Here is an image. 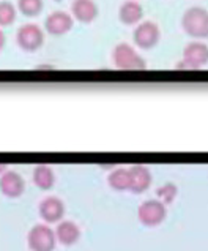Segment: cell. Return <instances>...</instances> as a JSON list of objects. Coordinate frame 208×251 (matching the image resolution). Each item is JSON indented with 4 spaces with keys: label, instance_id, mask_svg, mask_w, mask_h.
I'll list each match as a JSON object with an SVG mask.
<instances>
[{
    "label": "cell",
    "instance_id": "obj_1",
    "mask_svg": "<svg viewBox=\"0 0 208 251\" xmlns=\"http://www.w3.org/2000/svg\"><path fill=\"white\" fill-rule=\"evenodd\" d=\"M182 27L185 33H188L192 38H208V10L202 6H191L183 13Z\"/></svg>",
    "mask_w": 208,
    "mask_h": 251
},
{
    "label": "cell",
    "instance_id": "obj_2",
    "mask_svg": "<svg viewBox=\"0 0 208 251\" xmlns=\"http://www.w3.org/2000/svg\"><path fill=\"white\" fill-rule=\"evenodd\" d=\"M114 65L118 70H145V59L136 51V48L130 43H118L112 51Z\"/></svg>",
    "mask_w": 208,
    "mask_h": 251
},
{
    "label": "cell",
    "instance_id": "obj_3",
    "mask_svg": "<svg viewBox=\"0 0 208 251\" xmlns=\"http://www.w3.org/2000/svg\"><path fill=\"white\" fill-rule=\"evenodd\" d=\"M55 240V231L46 223L33 225L27 234V243L33 251H52Z\"/></svg>",
    "mask_w": 208,
    "mask_h": 251
},
{
    "label": "cell",
    "instance_id": "obj_4",
    "mask_svg": "<svg viewBox=\"0 0 208 251\" xmlns=\"http://www.w3.org/2000/svg\"><path fill=\"white\" fill-rule=\"evenodd\" d=\"M16 41L18 46L21 49H24L27 52H33L40 49L45 43V32L43 28L37 24H24L23 27H19V30L16 33Z\"/></svg>",
    "mask_w": 208,
    "mask_h": 251
},
{
    "label": "cell",
    "instance_id": "obj_5",
    "mask_svg": "<svg viewBox=\"0 0 208 251\" xmlns=\"http://www.w3.org/2000/svg\"><path fill=\"white\" fill-rule=\"evenodd\" d=\"M161 38V30L153 21H143L133 32V40L136 46L140 49H152L155 48Z\"/></svg>",
    "mask_w": 208,
    "mask_h": 251
},
{
    "label": "cell",
    "instance_id": "obj_6",
    "mask_svg": "<svg viewBox=\"0 0 208 251\" xmlns=\"http://www.w3.org/2000/svg\"><path fill=\"white\" fill-rule=\"evenodd\" d=\"M166 204L161 199H147L138 207V217L143 225L153 226L161 223L166 217Z\"/></svg>",
    "mask_w": 208,
    "mask_h": 251
},
{
    "label": "cell",
    "instance_id": "obj_7",
    "mask_svg": "<svg viewBox=\"0 0 208 251\" xmlns=\"http://www.w3.org/2000/svg\"><path fill=\"white\" fill-rule=\"evenodd\" d=\"M189 70L208 65V45L204 41H191L183 49V59Z\"/></svg>",
    "mask_w": 208,
    "mask_h": 251
},
{
    "label": "cell",
    "instance_id": "obj_8",
    "mask_svg": "<svg viewBox=\"0 0 208 251\" xmlns=\"http://www.w3.org/2000/svg\"><path fill=\"white\" fill-rule=\"evenodd\" d=\"M73 16L67 11H54L45 21V28L51 35H65L73 28Z\"/></svg>",
    "mask_w": 208,
    "mask_h": 251
},
{
    "label": "cell",
    "instance_id": "obj_9",
    "mask_svg": "<svg viewBox=\"0 0 208 251\" xmlns=\"http://www.w3.org/2000/svg\"><path fill=\"white\" fill-rule=\"evenodd\" d=\"M24 188H25V182L18 171L8 169L2 172V176H0V190H2L6 196H10V198L19 196L21 193L24 191Z\"/></svg>",
    "mask_w": 208,
    "mask_h": 251
},
{
    "label": "cell",
    "instance_id": "obj_10",
    "mask_svg": "<svg viewBox=\"0 0 208 251\" xmlns=\"http://www.w3.org/2000/svg\"><path fill=\"white\" fill-rule=\"evenodd\" d=\"M38 209L46 221H59L65 213V204L57 196H46L40 201Z\"/></svg>",
    "mask_w": 208,
    "mask_h": 251
},
{
    "label": "cell",
    "instance_id": "obj_11",
    "mask_svg": "<svg viewBox=\"0 0 208 251\" xmlns=\"http://www.w3.org/2000/svg\"><path fill=\"white\" fill-rule=\"evenodd\" d=\"M71 11H73V18L84 24L93 23L99 13L98 6L93 0H74L71 3Z\"/></svg>",
    "mask_w": 208,
    "mask_h": 251
},
{
    "label": "cell",
    "instance_id": "obj_12",
    "mask_svg": "<svg viewBox=\"0 0 208 251\" xmlns=\"http://www.w3.org/2000/svg\"><path fill=\"white\" fill-rule=\"evenodd\" d=\"M143 18V8L138 0H126L118 8V19L125 25H136Z\"/></svg>",
    "mask_w": 208,
    "mask_h": 251
},
{
    "label": "cell",
    "instance_id": "obj_13",
    "mask_svg": "<svg viewBox=\"0 0 208 251\" xmlns=\"http://www.w3.org/2000/svg\"><path fill=\"white\" fill-rule=\"evenodd\" d=\"M130 176H131L130 190L134 193H142L152 183V172H150V169L145 164H133L130 168Z\"/></svg>",
    "mask_w": 208,
    "mask_h": 251
},
{
    "label": "cell",
    "instance_id": "obj_14",
    "mask_svg": "<svg viewBox=\"0 0 208 251\" xmlns=\"http://www.w3.org/2000/svg\"><path fill=\"white\" fill-rule=\"evenodd\" d=\"M79 235H81V229H79V226L74 223V221L63 220V221H60L59 225H57L55 237L59 239L62 243H65V245H71V243H74L79 239Z\"/></svg>",
    "mask_w": 208,
    "mask_h": 251
},
{
    "label": "cell",
    "instance_id": "obj_15",
    "mask_svg": "<svg viewBox=\"0 0 208 251\" xmlns=\"http://www.w3.org/2000/svg\"><path fill=\"white\" fill-rule=\"evenodd\" d=\"M107 182L116 190H130L131 186V176H130V168H116L109 177Z\"/></svg>",
    "mask_w": 208,
    "mask_h": 251
},
{
    "label": "cell",
    "instance_id": "obj_16",
    "mask_svg": "<svg viewBox=\"0 0 208 251\" xmlns=\"http://www.w3.org/2000/svg\"><path fill=\"white\" fill-rule=\"evenodd\" d=\"M33 180L41 188H51L55 182V174L51 166L47 164H38L33 169Z\"/></svg>",
    "mask_w": 208,
    "mask_h": 251
},
{
    "label": "cell",
    "instance_id": "obj_17",
    "mask_svg": "<svg viewBox=\"0 0 208 251\" xmlns=\"http://www.w3.org/2000/svg\"><path fill=\"white\" fill-rule=\"evenodd\" d=\"M43 0H18V10L27 18L38 16L43 11Z\"/></svg>",
    "mask_w": 208,
    "mask_h": 251
},
{
    "label": "cell",
    "instance_id": "obj_18",
    "mask_svg": "<svg viewBox=\"0 0 208 251\" xmlns=\"http://www.w3.org/2000/svg\"><path fill=\"white\" fill-rule=\"evenodd\" d=\"M16 6L10 2H0V27L11 25L16 21Z\"/></svg>",
    "mask_w": 208,
    "mask_h": 251
},
{
    "label": "cell",
    "instance_id": "obj_19",
    "mask_svg": "<svg viewBox=\"0 0 208 251\" xmlns=\"http://www.w3.org/2000/svg\"><path fill=\"white\" fill-rule=\"evenodd\" d=\"M156 195L162 198V202H172L174 201V198L177 196V185L172 183V182H167L164 183L162 186H160V188L156 190Z\"/></svg>",
    "mask_w": 208,
    "mask_h": 251
},
{
    "label": "cell",
    "instance_id": "obj_20",
    "mask_svg": "<svg viewBox=\"0 0 208 251\" xmlns=\"http://www.w3.org/2000/svg\"><path fill=\"white\" fill-rule=\"evenodd\" d=\"M5 41H6V37H5V32L0 28V51L5 48Z\"/></svg>",
    "mask_w": 208,
    "mask_h": 251
},
{
    "label": "cell",
    "instance_id": "obj_21",
    "mask_svg": "<svg viewBox=\"0 0 208 251\" xmlns=\"http://www.w3.org/2000/svg\"><path fill=\"white\" fill-rule=\"evenodd\" d=\"M5 168H6V166H5V163H0V172H3Z\"/></svg>",
    "mask_w": 208,
    "mask_h": 251
},
{
    "label": "cell",
    "instance_id": "obj_22",
    "mask_svg": "<svg viewBox=\"0 0 208 251\" xmlns=\"http://www.w3.org/2000/svg\"><path fill=\"white\" fill-rule=\"evenodd\" d=\"M54 2H62V0H54Z\"/></svg>",
    "mask_w": 208,
    "mask_h": 251
}]
</instances>
